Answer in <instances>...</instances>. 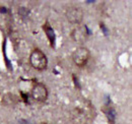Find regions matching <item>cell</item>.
Segmentation results:
<instances>
[{
  "label": "cell",
  "instance_id": "cell-1",
  "mask_svg": "<svg viewBox=\"0 0 132 124\" xmlns=\"http://www.w3.org/2000/svg\"><path fill=\"white\" fill-rule=\"evenodd\" d=\"M30 63L37 70H44L47 68L48 65L46 55L40 49H35L32 51L30 55Z\"/></svg>",
  "mask_w": 132,
  "mask_h": 124
},
{
  "label": "cell",
  "instance_id": "cell-2",
  "mask_svg": "<svg viewBox=\"0 0 132 124\" xmlns=\"http://www.w3.org/2000/svg\"><path fill=\"white\" fill-rule=\"evenodd\" d=\"M89 56H90L89 50L85 47H78L72 54L73 61L79 67H83L87 63Z\"/></svg>",
  "mask_w": 132,
  "mask_h": 124
},
{
  "label": "cell",
  "instance_id": "cell-3",
  "mask_svg": "<svg viewBox=\"0 0 132 124\" xmlns=\"http://www.w3.org/2000/svg\"><path fill=\"white\" fill-rule=\"evenodd\" d=\"M65 16L70 24H80L83 18V11L80 7L71 6L67 8Z\"/></svg>",
  "mask_w": 132,
  "mask_h": 124
},
{
  "label": "cell",
  "instance_id": "cell-4",
  "mask_svg": "<svg viewBox=\"0 0 132 124\" xmlns=\"http://www.w3.org/2000/svg\"><path fill=\"white\" fill-rule=\"evenodd\" d=\"M32 96L38 102H44L47 100L48 97V91L47 88L43 83H36L32 89Z\"/></svg>",
  "mask_w": 132,
  "mask_h": 124
},
{
  "label": "cell",
  "instance_id": "cell-5",
  "mask_svg": "<svg viewBox=\"0 0 132 124\" xmlns=\"http://www.w3.org/2000/svg\"><path fill=\"white\" fill-rule=\"evenodd\" d=\"M71 37L72 39L78 43V44H83L87 38V33H86V30L82 28V27H78V28H75L72 33H71Z\"/></svg>",
  "mask_w": 132,
  "mask_h": 124
},
{
  "label": "cell",
  "instance_id": "cell-6",
  "mask_svg": "<svg viewBox=\"0 0 132 124\" xmlns=\"http://www.w3.org/2000/svg\"><path fill=\"white\" fill-rule=\"evenodd\" d=\"M43 30H44L46 36H47L48 39H49L51 47L54 48V47H55V43H56V36H55V32L52 29V27H51V25L49 24V21H46V22L44 24Z\"/></svg>",
  "mask_w": 132,
  "mask_h": 124
},
{
  "label": "cell",
  "instance_id": "cell-7",
  "mask_svg": "<svg viewBox=\"0 0 132 124\" xmlns=\"http://www.w3.org/2000/svg\"><path fill=\"white\" fill-rule=\"evenodd\" d=\"M19 102V99L18 97H16L15 95L13 94H6L3 96L2 98V104L5 105V106H8V107H12V106H15L17 103Z\"/></svg>",
  "mask_w": 132,
  "mask_h": 124
},
{
  "label": "cell",
  "instance_id": "cell-8",
  "mask_svg": "<svg viewBox=\"0 0 132 124\" xmlns=\"http://www.w3.org/2000/svg\"><path fill=\"white\" fill-rule=\"evenodd\" d=\"M108 110H109V112H107V111H105V113L107 114V116H108V119L110 120V122H114V119H115V111L113 110V109L111 108H108Z\"/></svg>",
  "mask_w": 132,
  "mask_h": 124
}]
</instances>
